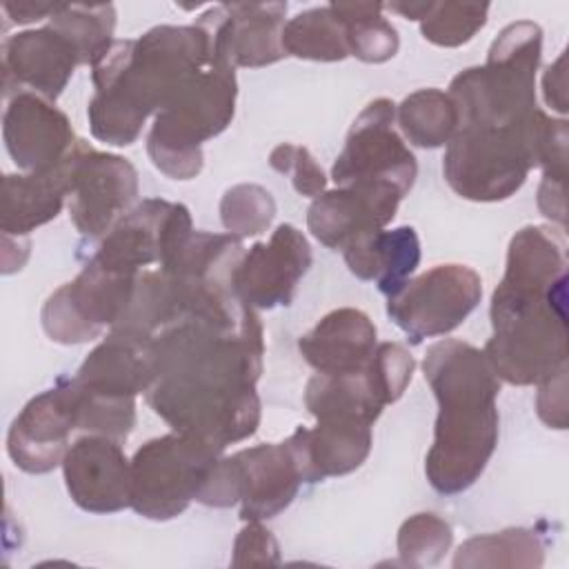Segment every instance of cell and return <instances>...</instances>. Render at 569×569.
Masks as SVG:
<instances>
[{
	"instance_id": "32",
	"label": "cell",
	"mask_w": 569,
	"mask_h": 569,
	"mask_svg": "<svg viewBox=\"0 0 569 569\" xmlns=\"http://www.w3.org/2000/svg\"><path fill=\"white\" fill-rule=\"evenodd\" d=\"M49 27L62 33L76 49L80 64H96L111 47L116 29L113 4H69L49 18Z\"/></svg>"
},
{
	"instance_id": "7",
	"label": "cell",
	"mask_w": 569,
	"mask_h": 569,
	"mask_svg": "<svg viewBox=\"0 0 569 569\" xmlns=\"http://www.w3.org/2000/svg\"><path fill=\"white\" fill-rule=\"evenodd\" d=\"M222 449L184 433L144 442L131 460V509L149 520H171L198 500Z\"/></svg>"
},
{
	"instance_id": "35",
	"label": "cell",
	"mask_w": 569,
	"mask_h": 569,
	"mask_svg": "<svg viewBox=\"0 0 569 569\" xmlns=\"http://www.w3.org/2000/svg\"><path fill=\"white\" fill-rule=\"evenodd\" d=\"M276 216L273 196L260 184H236L220 200V218L231 236H258Z\"/></svg>"
},
{
	"instance_id": "36",
	"label": "cell",
	"mask_w": 569,
	"mask_h": 569,
	"mask_svg": "<svg viewBox=\"0 0 569 569\" xmlns=\"http://www.w3.org/2000/svg\"><path fill=\"white\" fill-rule=\"evenodd\" d=\"M269 164L278 173L289 176L293 182V189L300 196L318 198L320 193H325L327 176H325L322 167L316 162V158L309 153V149L291 144V142H282L271 151Z\"/></svg>"
},
{
	"instance_id": "14",
	"label": "cell",
	"mask_w": 569,
	"mask_h": 569,
	"mask_svg": "<svg viewBox=\"0 0 569 569\" xmlns=\"http://www.w3.org/2000/svg\"><path fill=\"white\" fill-rule=\"evenodd\" d=\"M73 429H78V398L71 378H62L16 416L7 436L9 458L27 473H47L62 462Z\"/></svg>"
},
{
	"instance_id": "27",
	"label": "cell",
	"mask_w": 569,
	"mask_h": 569,
	"mask_svg": "<svg viewBox=\"0 0 569 569\" xmlns=\"http://www.w3.org/2000/svg\"><path fill=\"white\" fill-rule=\"evenodd\" d=\"M305 405L316 420H356L365 425H373L382 409L389 405L376 373L371 369V360L351 373L325 376L316 373L307 382Z\"/></svg>"
},
{
	"instance_id": "12",
	"label": "cell",
	"mask_w": 569,
	"mask_h": 569,
	"mask_svg": "<svg viewBox=\"0 0 569 569\" xmlns=\"http://www.w3.org/2000/svg\"><path fill=\"white\" fill-rule=\"evenodd\" d=\"M71 220L82 236L100 238L113 229L136 200L138 173L129 160L96 151L84 140H78L71 151Z\"/></svg>"
},
{
	"instance_id": "28",
	"label": "cell",
	"mask_w": 569,
	"mask_h": 569,
	"mask_svg": "<svg viewBox=\"0 0 569 569\" xmlns=\"http://www.w3.org/2000/svg\"><path fill=\"white\" fill-rule=\"evenodd\" d=\"M282 49L287 56L318 62H338L351 56L347 29L331 4L307 9L284 22Z\"/></svg>"
},
{
	"instance_id": "4",
	"label": "cell",
	"mask_w": 569,
	"mask_h": 569,
	"mask_svg": "<svg viewBox=\"0 0 569 569\" xmlns=\"http://www.w3.org/2000/svg\"><path fill=\"white\" fill-rule=\"evenodd\" d=\"M236 96V69L213 56L156 113L147 138L151 162L173 180L196 178L202 169V142L227 129Z\"/></svg>"
},
{
	"instance_id": "21",
	"label": "cell",
	"mask_w": 569,
	"mask_h": 569,
	"mask_svg": "<svg viewBox=\"0 0 569 569\" xmlns=\"http://www.w3.org/2000/svg\"><path fill=\"white\" fill-rule=\"evenodd\" d=\"M240 485V518L264 520L287 509L305 482L302 467L289 440L256 445L231 456Z\"/></svg>"
},
{
	"instance_id": "22",
	"label": "cell",
	"mask_w": 569,
	"mask_h": 569,
	"mask_svg": "<svg viewBox=\"0 0 569 569\" xmlns=\"http://www.w3.org/2000/svg\"><path fill=\"white\" fill-rule=\"evenodd\" d=\"M144 340L109 331V336L84 358L73 382L82 393L109 400H136L153 378L151 353Z\"/></svg>"
},
{
	"instance_id": "8",
	"label": "cell",
	"mask_w": 569,
	"mask_h": 569,
	"mask_svg": "<svg viewBox=\"0 0 569 569\" xmlns=\"http://www.w3.org/2000/svg\"><path fill=\"white\" fill-rule=\"evenodd\" d=\"M138 276L111 271L93 258L82 271L56 289L42 307V327L53 342L80 345L98 338L124 313Z\"/></svg>"
},
{
	"instance_id": "30",
	"label": "cell",
	"mask_w": 569,
	"mask_h": 569,
	"mask_svg": "<svg viewBox=\"0 0 569 569\" xmlns=\"http://www.w3.org/2000/svg\"><path fill=\"white\" fill-rule=\"evenodd\" d=\"M347 29L349 53L362 62H385L398 53V31L382 16L380 2H331Z\"/></svg>"
},
{
	"instance_id": "15",
	"label": "cell",
	"mask_w": 569,
	"mask_h": 569,
	"mask_svg": "<svg viewBox=\"0 0 569 569\" xmlns=\"http://www.w3.org/2000/svg\"><path fill=\"white\" fill-rule=\"evenodd\" d=\"M565 278V240L542 224L522 227L509 242L505 276L491 296L489 311L502 316L540 302Z\"/></svg>"
},
{
	"instance_id": "17",
	"label": "cell",
	"mask_w": 569,
	"mask_h": 569,
	"mask_svg": "<svg viewBox=\"0 0 569 569\" xmlns=\"http://www.w3.org/2000/svg\"><path fill=\"white\" fill-rule=\"evenodd\" d=\"M122 442L89 433L78 438L62 458L71 500L89 513H113L131 507V462Z\"/></svg>"
},
{
	"instance_id": "16",
	"label": "cell",
	"mask_w": 569,
	"mask_h": 569,
	"mask_svg": "<svg viewBox=\"0 0 569 569\" xmlns=\"http://www.w3.org/2000/svg\"><path fill=\"white\" fill-rule=\"evenodd\" d=\"M311 267V247L293 224H280L269 242H256L238 262L233 287L253 309L287 307Z\"/></svg>"
},
{
	"instance_id": "13",
	"label": "cell",
	"mask_w": 569,
	"mask_h": 569,
	"mask_svg": "<svg viewBox=\"0 0 569 569\" xmlns=\"http://www.w3.org/2000/svg\"><path fill=\"white\" fill-rule=\"evenodd\" d=\"M287 2H231L198 16L216 58L236 67H267L282 60Z\"/></svg>"
},
{
	"instance_id": "11",
	"label": "cell",
	"mask_w": 569,
	"mask_h": 569,
	"mask_svg": "<svg viewBox=\"0 0 569 569\" xmlns=\"http://www.w3.org/2000/svg\"><path fill=\"white\" fill-rule=\"evenodd\" d=\"M191 231L184 204L147 198L113 224L93 260L111 271L138 276L153 262L162 264Z\"/></svg>"
},
{
	"instance_id": "20",
	"label": "cell",
	"mask_w": 569,
	"mask_h": 569,
	"mask_svg": "<svg viewBox=\"0 0 569 569\" xmlns=\"http://www.w3.org/2000/svg\"><path fill=\"white\" fill-rule=\"evenodd\" d=\"M78 64L71 42L49 24L9 36L2 42L4 96L29 91L56 102Z\"/></svg>"
},
{
	"instance_id": "42",
	"label": "cell",
	"mask_w": 569,
	"mask_h": 569,
	"mask_svg": "<svg viewBox=\"0 0 569 569\" xmlns=\"http://www.w3.org/2000/svg\"><path fill=\"white\" fill-rule=\"evenodd\" d=\"M385 9H391L407 20H420L427 13L429 2H391V4H385Z\"/></svg>"
},
{
	"instance_id": "19",
	"label": "cell",
	"mask_w": 569,
	"mask_h": 569,
	"mask_svg": "<svg viewBox=\"0 0 569 569\" xmlns=\"http://www.w3.org/2000/svg\"><path fill=\"white\" fill-rule=\"evenodd\" d=\"M2 138L13 162L29 173L58 167L78 142L69 118L53 102L29 91L9 100Z\"/></svg>"
},
{
	"instance_id": "6",
	"label": "cell",
	"mask_w": 569,
	"mask_h": 569,
	"mask_svg": "<svg viewBox=\"0 0 569 569\" xmlns=\"http://www.w3.org/2000/svg\"><path fill=\"white\" fill-rule=\"evenodd\" d=\"M485 356L511 385H542L567 367V278L525 309L491 318Z\"/></svg>"
},
{
	"instance_id": "2",
	"label": "cell",
	"mask_w": 569,
	"mask_h": 569,
	"mask_svg": "<svg viewBox=\"0 0 569 569\" xmlns=\"http://www.w3.org/2000/svg\"><path fill=\"white\" fill-rule=\"evenodd\" d=\"M211 58V40L200 24H162L138 40H113L91 67V136L113 147L136 142L147 118Z\"/></svg>"
},
{
	"instance_id": "24",
	"label": "cell",
	"mask_w": 569,
	"mask_h": 569,
	"mask_svg": "<svg viewBox=\"0 0 569 569\" xmlns=\"http://www.w3.org/2000/svg\"><path fill=\"white\" fill-rule=\"evenodd\" d=\"M305 482H320L358 469L371 449V425L356 420H318L313 429L298 427L289 438Z\"/></svg>"
},
{
	"instance_id": "39",
	"label": "cell",
	"mask_w": 569,
	"mask_h": 569,
	"mask_svg": "<svg viewBox=\"0 0 569 569\" xmlns=\"http://www.w3.org/2000/svg\"><path fill=\"white\" fill-rule=\"evenodd\" d=\"M538 207L540 211L565 227L567 222V207H565V178L556 176H542L540 189H538Z\"/></svg>"
},
{
	"instance_id": "25",
	"label": "cell",
	"mask_w": 569,
	"mask_h": 569,
	"mask_svg": "<svg viewBox=\"0 0 569 569\" xmlns=\"http://www.w3.org/2000/svg\"><path fill=\"white\" fill-rule=\"evenodd\" d=\"M71 153L49 171L24 176L7 173L2 178V233L20 238L53 220L60 213L64 198L71 193Z\"/></svg>"
},
{
	"instance_id": "29",
	"label": "cell",
	"mask_w": 569,
	"mask_h": 569,
	"mask_svg": "<svg viewBox=\"0 0 569 569\" xmlns=\"http://www.w3.org/2000/svg\"><path fill=\"white\" fill-rule=\"evenodd\" d=\"M398 127L405 138L422 149H436L451 140L458 116L449 93L440 89H420L409 93L396 107Z\"/></svg>"
},
{
	"instance_id": "26",
	"label": "cell",
	"mask_w": 569,
	"mask_h": 569,
	"mask_svg": "<svg viewBox=\"0 0 569 569\" xmlns=\"http://www.w3.org/2000/svg\"><path fill=\"white\" fill-rule=\"evenodd\" d=\"M345 262L360 280H376L378 289L391 298L411 278L420 262V240L413 227L376 231L342 249Z\"/></svg>"
},
{
	"instance_id": "9",
	"label": "cell",
	"mask_w": 569,
	"mask_h": 569,
	"mask_svg": "<svg viewBox=\"0 0 569 569\" xmlns=\"http://www.w3.org/2000/svg\"><path fill=\"white\" fill-rule=\"evenodd\" d=\"M393 122L396 104L389 98H378L360 111L331 169L338 187L391 184L405 196L409 193L418 164Z\"/></svg>"
},
{
	"instance_id": "3",
	"label": "cell",
	"mask_w": 569,
	"mask_h": 569,
	"mask_svg": "<svg viewBox=\"0 0 569 569\" xmlns=\"http://www.w3.org/2000/svg\"><path fill=\"white\" fill-rule=\"evenodd\" d=\"M422 369L438 400L425 473L436 491L460 493L480 478L498 445L500 378L485 351L451 338L427 349Z\"/></svg>"
},
{
	"instance_id": "40",
	"label": "cell",
	"mask_w": 569,
	"mask_h": 569,
	"mask_svg": "<svg viewBox=\"0 0 569 569\" xmlns=\"http://www.w3.org/2000/svg\"><path fill=\"white\" fill-rule=\"evenodd\" d=\"M545 100L551 109L565 113L567 111V76H565V53L545 71L542 78Z\"/></svg>"
},
{
	"instance_id": "5",
	"label": "cell",
	"mask_w": 569,
	"mask_h": 569,
	"mask_svg": "<svg viewBox=\"0 0 569 569\" xmlns=\"http://www.w3.org/2000/svg\"><path fill=\"white\" fill-rule=\"evenodd\" d=\"M549 120L538 109L522 124L456 127L442 160L445 180L458 196L476 202H496L513 196L529 171L540 164Z\"/></svg>"
},
{
	"instance_id": "1",
	"label": "cell",
	"mask_w": 569,
	"mask_h": 569,
	"mask_svg": "<svg viewBox=\"0 0 569 569\" xmlns=\"http://www.w3.org/2000/svg\"><path fill=\"white\" fill-rule=\"evenodd\" d=\"M262 325L253 309L238 320H182L151 345L149 407L178 433L224 451L256 433Z\"/></svg>"
},
{
	"instance_id": "38",
	"label": "cell",
	"mask_w": 569,
	"mask_h": 569,
	"mask_svg": "<svg viewBox=\"0 0 569 569\" xmlns=\"http://www.w3.org/2000/svg\"><path fill=\"white\" fill-rule=\"evenodd\" d=\"M536 409L551 429H567V367L540 385Z\"/></svg>"
},
{
	"instance_id": "33",
	"label": "cell",
	"mask_w": 569,
	"mask_h": 569,
	"mask_svg": "<svg viewBox=\"0 0 569 569\" xmlns=\"http://www.w3.org/2000/svg\"><path fill=\"white\" fill-rule=\"evenodd\" d=\"M487 13V2H429L427 13L420 18V31L425 40L438 47H460L485 27Z\"/></svg>"
},
{
	"instance_id": "23",
	"label": "cell",
	"mask_w": 569,
	"mask_h": 569,
	"mask_svg": "<svg viewBox=\"0 0 569 569\" xmlns=\"http://www.w3.org/2000/svg\"><path fill=\"white\" fill-rule=\"evenodd\" d=\"M298 349L316 373H351L371 360L376 325L360 309H333L298 340Z\"/></svg>"
},
{
	"instance_id": "37",
	"label": "cell",
	"mask_w": 569,
	"mask_h": 569,
	"mask_svg": "<svg viewBox=\"0 0 569 569\" xmlns=\"http://www.w3.org/2000/svg\"><path fill=\"white\" fill-rule=\"evenodd\" d=\"M280 549L269 529L260 525V520H249L233 542V567H264L278 565Z\"/></svg>"
},
{
	"instance_id": "18",
	"label": "cell",
	"mask_w": 569,
	"mask_h": 569,
	"mask_svg": "<svg viewBox=\"0 0 569 569\" xmlns=\"http://www.w3.org/2000/svg\"><path fill=\"white\" fill-rule=\"evenodd\" d=\"M405 193L391 184H349L313 198L307 227L329 249H347L362 236L382 231Z\"/></svg>"
},
{
	"instance_id": "10",
	"label": "cell",
	"mask_w": 569,
	"mask_h": 569,
	"mask_svg": "<svg viewBox=\"0 0 569 569\" xmlns=\"http://www.w3.org/2000/svg\"><path fill=\"white\" fill-rule=\"evenodd\" d=\"M482 280L467 264H438L387 298L389 318L411 345L453 331L478 307Z\"/></svg>"
},
{
	"instance_id": "34",
	"label": "cell",
	"mask_w": 569,
	"mask_h": 569,
	"mask_svg": "<svg viewBox=\"0 0 569 569\" xmlns=\"http://www.w3.org/2000/svg\"><path fill=\"white\" fill-rule=\"evenodd\" d=\"M453 531L436 513H416L398 531V556L407 567L438 565L449 551Z\"/></svg>"
},
{
	"instance_id": "31",
	"label": "cell",
	"mask_w": 569,
	"mask_h": 569,
	"mask_svg": "<svg viewBox=\"0 0 569 569\" xmlns=\"http://www.w3.org/2000/svg\"><path fill=\"white\" fill-rule=\"evenodd\" d=\"M542 556L538 533L518 527L467 540L458 549L453 567H540Z\"/></svg>"
},
{
	"instance_id": "41",
	"label": "cell",
	"mask_w": 569,
	"mask_h": 569,
	"mask_svg": "<svg viewBox=\"0 0 569 569\" xmlns=\"http://www.w3.org/2000/svg\"><path fill=\"white\" fill-rule=\"evenodd\" d=\"M62 2H4L2 9L9 13V18L18 24H27L33 20L51 18L58 13Z\"/></svg>"
}]
</instances>
